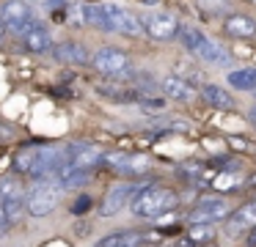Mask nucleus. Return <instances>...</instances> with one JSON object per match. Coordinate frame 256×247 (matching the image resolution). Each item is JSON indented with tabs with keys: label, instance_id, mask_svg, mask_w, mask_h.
<instances>
[{
	"label": "nucleus",
	"instance_id": "9d476101",
	"mask_svg": "<svg viewBox=\"0 0 256 247\" xmlns=\"http://www.w3.org/2000/svg\"><path fill=\"white\" fill-rule=\"evenodd\" d=\"M232 214V209H228V203L223 201V198H204V201H198V206L193 209V212L188 214V223L190 225H196V223H206V225H212V223H218V220H223V217H228Z\"/></svg>",
	"mask_w": 256,
	"mask_h": 247
},
{
	"label": "nucleus",
	"instance_id": "dca6fc26",
	"mask_svg": "<svg viewBox=\"0 0 256 247\" xmlns=\"http://www.w3.org/2000/svg\"><path fill=\"white\" fill-rule=\"evenodd\" d=\"M250 228H256V201H250V203H245L242 209L232 212L226 220L228 234H240V231H250Z\"/></svg>",
	"mask_w": 256,
	"mask_h": 247
},
{
	"label": "nucleus",
	"instance_id": "4468645a",
	"mask_svg": "<svg viewBox=\"0 0 256 247\" xmlns=\"http://www.w3.org/2000/svg\"><path fill=\"white\" fill-rule=\"evenodd\" d=\"M149 234L144 231H116V234L102 236L100 242H94V247H140L146 245Z\"/></svg>",
	"mask_w": 256,
	"mask_h": 247
},
{
	"label": "nucleus",
	"instance_id": "7ed1b4c3",
	"mask_svg": "<svg viewBox=\"0 0 256 247\" xmlns=\"http://www.w3.org/2000/svg\"><path fill=\"white\" fill-rule=\"evenodd\" d=\"M64 184L56 176H42V179H34V187L28 192V212L34 217H47L52 214V209L58 206V195H61Z\"/></svg>",
	"mask_w": 256,
	"mask_h": 247
},
{
	"label": "nucleus",
	"instance_id": "f3484780",
	"mask_svg": "<svg viewBox=\"0 0 256 247\" xmlns=\"http://www.w3.org/2000/svg\"><path fill=\"white\" fill-rule=\"evenodd\" d=\"M20 38H22V47L28 49V52L42 55V52H47V49H52V33L47 30L44 25H34L25 36H20Z\"/></svg>",
	"mask_w": 256,
	"mask_h": 247
},
{
	"label": "nucleus",
	"instance_id": "20e7f679",
	"mask_svg": "<svg viewBox=\"0 0 256 247\" xmlns=\"http://www.w3.org/2000/svg\"><path fill=\"white\" fill-rule=\"evenodd\" d=\"M91 66H94L100 74L110 77V80H130L135 77V69H132V60L124 49H116V47H102L91 55Z\"/></svg>",
	"mask_w": 256,
	"mask_h": 247
},
{
	"label": "nucleus",
	"instance_id": "aec40b11",
	"mask_svg": "<svg viewBox=\"0 0 256 247\" xmlns=\"http://www.w3.org/2000/svg\"><path fill=\"white\" fill-rule=\"evenodd\" d=\"M58 179H61L64 190H74V187H86L91 181V170L88 168H78V165L69 162L66 168L58 173Z\"/></svg>",
	"mask_w": 256,
	"mask_h": 247
},
{
	"label": "nucleus",
	"instance_id": "2eb2a0df",
	"mask_svg": "<svg viewBox=\"0 0 256 247\" xmlns=\"http://www.w3.org/2000/svg\"><path fill=\"white\" fill-rule=\"evenodd\" d=\"M223 30L228 36H237V38H254L256 36V19L248 14H226Z\"/></svg>",
	"mask_w": 256,
	"mask_h": 247
},
{
	"label": "nucleus",
	"instance_id": "f03ea898",
	"mask_svg": "<svg viewBox=\"0 0 256 247\" xmlns=\"http://www.w3.org/2000/svg\"><path fill=\"white\" fill-rule=\"evenodd\" d=\"M179 41H182V47L188 49V52H193L201 63H206V66H228V52L218 41H212L210 36H204L198 27L184 25L182 30H179Z\"/></svg>",
	"mask_w": 256,
	"mask_h": 247
},
{
	"label": "nucleus",
	"instance_id": "4be33fe9",
	"mask_svg": "<svg viewBox=\"0 0 256 247\" xmlns=\"http://www.w3.org/2000/svg\"><path fill=\"white\" fill-rule=\"evenodd\" d=\"M190 239H196L201 245V242H212V225H206V223H196V225H190Z\"/></svg>",
	"mask_w": 256,
	"mask_h": 247
},
{
	"label": "nucleus",
	"instance_id": "a211bd4d",
	"mask_svg": "<svg viewBox=\"0 0 256 247\" xmlns=\"http://www.w3.org/2000/svg\"><path fill=\"white\" fill-rule=\"evenodd\" d=\"M201 99H204L210 107H215V110H234V99H232V93L226 91V88H220V85H212V82H206V85H201Z\"/></svg>",
	"mask_w": 256,
	"mask_h": 247
},
{
	"label": "nucleus",
	"instance_id": "393cba45",
	"mask_svg": "<svg viewBox=\"0 0 256 247\" xmlns=\"http://www.w3.org/2000/svg\"><path fill=\"white\" fill-rule=\"evenodd\" d=\"M174 247H198V242H196V239H190V236H182V239H176V242H174Z\"/></svg>",
	"mask_w": 256,
	"mask_h": 247
},
{
	"label": "nucleus",
	"instance_id": "6ab92c4d",
	"mask_svg": "<svg viewBox=\"0 0 256 247\" xmlns=\"http://www.w3.org/2000/svg\"><path fill=\"white\" fill-rule=\"evenodd\" d=\"M228 88L234 91H256V66H242L226 74Z\"/></svg>",
	"mask_w": 256,
	"mask_h": 247
},
{
	"label": "nucleus",
	"instance_id": "9b49d317",
	"mask_svg": "<svg viewBox=\"0 0 256 247\" xmlns=\"http://www.w3.org/2000/svg\"><path fill=\"white\" fill-rule=\"evenodd\" d=\"M66 151H69V162L88 170H94L96 165H105V154H108L102 148L91 146V143H74V146H66Z\"/></svg>",
	"mask_w": 256,
	"mask_h": 247
},
{
	"label": "nucleus",
	"instance_id": "bb28decb",
	"mask_svg": "<svg viewBox=\"0 0 256 247\" xmlns=\"http://www.w3.org/2000/svg\"><path fill=\"white\" fill-rule=\"evenodd\" d=\"M248 239H250V242H254V245H256V228H250V231H248Z\"/></svg>",
	"mask_w": 256,
	"mask_h": 247
},
{
	"label": "nucleus",
	"instance_id": "5701e85b",
	"mask_svg": "<svg viewBox=\"0 0 256 247\" xmlns=\"http://www.w3.org/2000/svg\"><path fill=\"white\" fill-rule=\"evenodd\" d=\"M88 209H91V198H88V195H80L78 203L72 206V214H86Z\"/></svg>",
	"mask_w": 256,
	"mask_h": 247
},
{
	"label": "nucleus",
	"instance_id": "1a4fd4ad",
	"mask_svg": "<svg viewBox=\"0 0 256 247\" xmlns=\"http://www.w3.org/2000/svg\"><path fill=\"white\" fill-rule=\"evenodd\" d=\"M108 19H110L113 33H124V36H138L144 30V16H138L135 11L124 8L118 3H105Z\"/></svg>",
	"mask_w": 256,
	"mask_h": 247
},
{
	"label": "nucleus",
	"instance_id": "423d86ee",
	"mask_svg": "<svg viewBox=\"0 0 256 247\" xmlns=\"http://www.w3.org/2000/svg\"><path fill=\"white\" fill-rule=\"evenodd\" d=\"M0 19H3L6 30L14 33V36H25L34 25H39L30 3H25V0H6V3H0Z\"/></svg>",
	"mask_w": 256,
	"mask_h": 247
},
{
	"label": "nucleus",
	"instance_id": "6e6552de",
	"mask_svg": "<svg viewBox=\"0 0 256 247\" xmlns=\"http://www.w3.org/2000/svg\"><path fill=\"white\" fill-rule=\"evenodd\" d=\"M144 187H146V184H132V181L113 184L110 190L105 192L102 203H100V214H102V217H113V214H118L124 206H130V203H132V198L138 195Z\"/></svg>",
	"mask_w": 256,
	"mask_h": 247
},
{
	"label": "nucleus",
	"instance_id": "ddd939ff",
	"mask_svg": "<svg viewBox=\"0 0 256 247\" xmlns=\"http://www.w3.org/2000/svg\"><path fill=\"white\" fill-rule=\"evenodd\" d=\"M52 55H56L61 63H69V66H86V63H91L88 49H86L80 41H61V44H56V47H52Z\"/></svg>",
	"mask_w": 256,
	"mask_h": 247
},
{
	"label": "nucleus",
	"instance_id": "f8f14e48",
	"mask_svg": "<svg viewBox=\"0 0 256 247\" xmlns=\"http://www.w3.org/2000/svg\"><path fill=\"white\" fill-rule=\"evenodd\" d=\"M160 91H162V96L174 99V102H179V104L193 102V96H196L193 85H190L184 77H179V74H166V77H162V80H160Z\"/></svg>",
	"mask_w": 256,
	"mask_h": 247
},
{
	"label": "nucleus",
	"instance_id": "412c9836",
	"mask_svg": "<svg viewBox=\"0 0 256 247\" xmlns=\"http://www.w3.org/2000/svg\"><path fill=\"white\" fill-rule=\"evenodd\" d=\"M66 19H69V25H88V14H86V5H80V3H69V8H66Z\"/></svg>",
	"mask_w": 256,
	"mask_h": 247
},
{
	"label": "nucleus",
	"instance_id": "a878e982",
	"mask_svg": "<svg viewBox=\"0 0 256 247\" xmlns=\"http://www.w3.org/2000/svg\"><path fill=\"white\" fill-rule=\"evenodd\" d=\"M6 33H8V30H6V25H3V19H0V41L6 38Z\"/></svg>",
	"mask_w": 256,
	"mask_h": 247
},
{
	"label": "nucleus",
	"instance_id": "b1692460",
	"mask_svg": "<svg viewBox=\"0 0 256 247\" xmlns=\"http://www.w3.org/2000/svg\"><path fill=\"white\" fill-rule=\"evenodd\" d=\"M42 5H44V11L52 14V11H58V8H69V0H44Z\"/></svg>",
	"mask_w": 256,
	"mask_h": 247
},
{
	"label": "nucleus",
	"instance_id": "cd10ccee",
	"mask_svg": "<svg viewBox=\"0 0 256 247\" xmlns=\"http://www.w3.org/2000/svg\"><path fill=\"white\" fill-rule=\"evenodd\" d=\"M248 118H250V121H254V124H256V107H250V113H248Z\"/></svg>",
	"mask_w": 256,
	"mask_h": 247
},
{
	"label": "nucleus",
	"instance_id": "39448f33",
	"mask_svg": "<svg viewBox=\"0 0 256 247\" xmlns=\"http://www.w3.org/2000/svg\"><path fill=\"white\" fill-rule=\"evenodd\" d=\"M0 203L6 209V217L12 225L28 212V192H25L22 181L17 176H3L0 179Z\"/></svg>",
	"mask_w": 256,
	"mask_h": 247
},
{
	"label": "nucleus",
	"instance_id": "c85d7f7f",
	"mask_svg": "<svg viewBox=\"0 0 256 247\" xmlns=\"http://www.w3.org/2000/svg\"><path fill=\"white\" fill-rule=\"evenodd\" d=\"M198 247H215V245H212V242H204V245H198Z\"/></svg>",
	"mask_w": 256,
	"mask_h": 247
},
{
	"label": "nucleus",
	"instance_id": "f257e3e1",
	"mask_svg": "<svg viewBox=\"0 0 256 247\" xmlns=\"http://www.w3.org/2000/svg\"><path fill=\"white\" fill-rule=\"evenodd\" d=\"M179 203V195L168 187H160V184H146L138 195L132 198V214L135 217H162L168 214L174 206Z\"/></svg>",
	"mask_w": 256,
	"mask_h": 247
},
{
	"label": "nucleus",
	"instance_id": "0eeeda50",
	"mask_svg": "<svg viewBox=\"0 0 256 247\" xmlns=\"http://www.w3.org/2000/svg\"><path fill=\"white\" fill-rule=\"evenodd\" d=\"M144 30L149 33L154 41H171V38L179 36L182 25H179L176 16L168 14V11L152 8V11H146V14H144Z\"/></svg>",
	"mask_w": 256,
	"mask_h": 247
}]
</instances>
